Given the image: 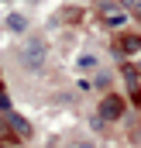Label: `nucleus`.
Here are the masks:
<instances>
[{"instance_id": "f257e3e1", "label": "nucleus", "mask_w": 141, "mask_h": 148, "mask_svg": "<svg viewBox=\"0 0 141 148\" xmlns=\"http://www.w3.org/2000/svg\"><path fill=\"white\" fill-rule=\"evenodd\" d=\"M21 62H24V69H31V73H38L41 66H45V41H28L24 45V52H21Z\"/></svg>"}, {"instance_id": "0eeeda50", "label": "nucleus", "mask_w": 141, "mask_h": 148, "mask_svg": "<svg viewBox=\"0 0 141 148\" xmlns=\"http://www.w3.org/2000/svg\"><path fill=\"white\" fill-rule=\"evenodd\" d=\"M7 107H10V100H7V97H3V90H0V110H7Z\"/></svg>"}, {"instance_id": "6e6552de", "label": "nucleus", "mask_w": 141, "mask_h": 148, "mask_svg": "<svg viewBox=\"0 0 141 148\" xmlns=\"http://www.w3.org/2000/svg\"><path fill=\"white\" fill-rule=\"evenodd\" d=\"M72 148H97V145H90V141H79V145H72Z\"/></svg>"}, {"instance_id": "20e7f679", "label": "nucleus", "mask_w": 141, "mask_h": 148, "mask_svg": "<svg viewBox=\"0 0 141 148\" xmlns=\"http://www.w3.org/2000/svg\"><path fill=\"white\" fill-rule=\"evenodd\" d=\"M120 48L124 52H141V35H124L120 38Z\"/></svg>"}, {"instance_id": "39448f33", "label": "nucleus", "mask_w": 141, "mask_h": 148, "mask_svg": "<svg viewBox=\"0 0 141 148\" xmlns=\"http://www.w3.org/2000/svg\"><path fill=\"white\" fill-rule=\"evenodd\" d=\"M10 127H14L21 138H28V134H31V124H28L24 117H10Z\"/></svg>"}, {"instance_id": "f03ea898", "label": "nucleus", "mask_w": 141, "mask_h": 148, "mask_svg": "<svg viewBox=\"0 0 141 148\" xmlns=\"http://www.w3.org/2000/svg\"><path fill=\"white\" fill-rule=\"evenodd\" d=\"M120 114H124V103L117 97H107L103 103H100V117H107V121H117Z\"/></svg>"}, {"instance_id": "7ed1b4c3", "label": "nucleus", "mask_w": 141, "mask_h": 148, "mask_svg": "<svg viewBox=\"0 0 141 148\" xmlns=\"http://www.w3.org/2000/svg\"><path fill=\"white\" fill-rule=\"evenodd\" d=\"M97 66H100V59H97L93 52H83V55H76V69H79V73H97Z\"/></svg>"}, {"instance_id": "423d86ee", "label": "nucleus", "mask_w": 141, "mask_h": 148, "mask_svg": "<svg viewBox=\"0 0 141 148\" xmlns=\"http://www.w3.org/2000/svg\"><path fill=\"white\" fill-rule=\"evenodd\" d=\"M7 24H10V31H24V17H21V14H10Z\"/></svg>"}]
</instances>
